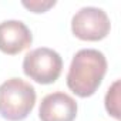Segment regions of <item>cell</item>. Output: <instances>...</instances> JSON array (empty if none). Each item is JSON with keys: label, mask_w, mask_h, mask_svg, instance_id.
Instances as JSON below:
<instances>
[{"label": "cell", "mask_w": 121, "mask_h": 121, "mask_svg": "<svg viewBox=\"0 0 121 121\" xmlns=\"http://www.w3.org/2000/svg\"><path fill=\"white\" fill-rule=\"evenodd\" d=\"M107 58L95 48H81L78 50L67 73V87L78 97H91L107 73Z\"/></svg>", "instance_id": "obj_1"}, {"label": "cell", "mask_w": 121, "mask_h": 121, "mask_svg": "<svg viewBox=\"0 0 121 121\" xmlns=\"http://www.w3.org/2000/svg\"><path fill=\"white\" fill-rule=\"evenodd\" d=\"M36 104L34 87L17 77L0 86V115L7 121H22L29 117Z\"/></svg>", "instance_id": "obj_2"}, {"label": "cell", "mask_w": 121, "mask_h": 121, "mask_svg": "<svg viewBox=\"0 0 121 121\" xmlns=\"http://www.w3.org/2000/svg\"><path fill=\"white\" fill-rule=\"evenodd\" d=\"M63 70V58L48 47L29 51L23 60V71L39 84H51L58 80Z\"/></svg>", "instance_id": "obj_3"}, {"label": "cell", "mask_w": 121, "mask_h": 121, "mask_svg": "<svg viewBox=\"0 0 121 121\" xmlns=\"http://www.w3.org/2000/svg\"><path fill=\"white\" fill-rule=\"evenodd\" d=\"M111 23L103 9L87 6L80 9L71 19L73 34L84 41H98L108 36Z\"/></svg>", "instance_id": "obj_4"}, {"label": "cell", "mask_w": 121, "mask_h": 121, "mask_svg": "<svg viewBox=\"0 0 121 121\" xmlns=\"http://www.w3.org/2000/svg\"><path fill=\"white\" fill-rule=\"evenodd\" d=\"M77 110L78 105L71 95L56 91L47 94L41 100L39 117L41 121H74Z\"/></svg>", "instance_id": "obj_5"}, {"label": "cell", "mask_w": 121, "mask_h": 121, "mask_svg": "<svg viewBox=\"0 0 121 121\" xmlns=\"http://www.w3.org/2000/svg\"><path fill=\"white\" fill-rule=\"evenodd\" d=\"M33 34L20 20H4L0 23V51L14 56L30 47Z\"/></svg>", "instance_id": "obj_6"}, {"label": "cell", "mask_w": 121, "mask_h": 121, "mask_svg": "<svg viewBox=\"0 0 121 121\" xmlns=\"http://www.w3.org/2000/svg\"><path fill=\"white\" fill-rule=\"evenodd\" d=\"M105 110L111 117L120 120V80H115L105 94Z\"/></svg>", "instance_id": "obj_7"}, {"label": "cell", "mask_w": 121, "mask_h": 121, "mask_svg": "<svg viewBox=\"0 0 121 121\" xmlns=\"http://www.w3.org/2000/svg\"><path fill=\"white\" fill-rule=\"evenodd\" d=\"M22 4L33 13H46L48 9L56 6V0H23Z\"/></svg>", "instance_id": "obj_8"}]
</instances>
